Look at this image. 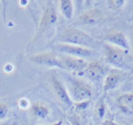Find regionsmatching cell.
<instances>
[{"label": "cell", "mask_w": 133, "mask_h": 125, "mask_svg": "<svg viewBox=\"0 0 133 125\" xmlns=\"http://www.w3.org/2000/svg\"><path fill=\"white\" fill-rule=\"evenodd\" d=\"M0 125H1V124H0Z\"/></svg>", "instance_id": "484cf974"}, {"label": "cell", "mask_w": 133, "mask_h": 125, "mask_svg": "<svg viewBox=\"0 0 133 125\" xmlns=\"http://www.w3.org/2000/svg\"><path fill=\"white\" fill-rule=\"evenodd\" d=\"M48 82L50 85L51 93H53L55 100L57 101V103L61 105V108L64 111H69L72 109L74 103L70 98V95H69L68 88H66L64 82L61 80V77L56 73H51L48 77Z\"/></svg>", "instance_id": "277c9868"}, {"label": "cell", "mask_w": 133, "mask_h": 125, "mask_svg": "<svg viewBox=\"0 0 133 125\" xmlns=\"http://www.w3.org/2000/svg\"><path fill=\"white\" fill-rule=\"evenodd\" d=\"M101 125H123V124L117 123V122H116L115 119H112V118H109V119H104V121L102 122Z\"/></svg>", "instance_id": "44dd1931"}, {"label": "cell", "mask_w": 133, "mask_h": 125, "mask_svg": "<svg viewBox=\"0 0 133 125\" xmlns=\"http://www.w3.org/2000/svg\"><path fill=\"white\" fill-rule=\"evenodd\" d=\"M57 42L87 47V48L96 49V50L99 47V43L95 37H92L87 32L75 27V26H68V27L63 28L57 35Z\"/></svg>", "instance_id": "6da1fadb"}, {"label": "cell", "mask_w": 133, "mask_h": 125, "mask_svg": "<svg viewBox=\"0 0 133 125\" xmlns=\"http://www.w3.org/2000/svg\"><path fill=\"white\" fill-rule=\"evenodd\" d=\"M126 55L127 53L124 51L123 49L103 42V58H104L103 61L108 65H112L116 69L126 70L127 69Z\"/></svg>", "instance_id": "5b68a950"}, {"label": "cell", "mask_w": 133, "mask_h": 125, "mask_svg": "<svg viewBox=\"0 0 133 125\" xmlns=\"http://www.w3.org/2000/svg\"><path fill=\"white\" fill-rule=\"evenodd\" d=\"M58 9L66 20H71L74 18L75 5H74V1H71V0H60L58 1Z\"/></svg>", "instance_id": "2e32d148"}, {"label": "cell", "mask_w": 133, "mask_h": 125, "mask_svg": "<svg viewBox=\"0 0 133 125\" xmlns=\"http://www.w3.org/2000/svg\"><path fill=\"white\" fill-rule=\"evenodd\" d=\"M60 60L61 63L63 65V70H69V71L76 73V74H82L84 71V69L88 65V61L84 58H79V57H75V56H69L64 55V54H61Z\"/></svg>", "instance_id": "7c38bea8"}, {"label": "cell", "mask_w": 133, "mask_h": 125, "mask_svg": "<svg viewBox=\"0 0 133 125\" xmlns=\"http://www.w3.org/2000/svg\"><path fill=\"white\" fill-rule=\"evenodd\" d=\"M30 116L33 119L36 121H43V119L48 118L51 114V110L46 103L43 102H33L29 108Z\"/></svg>", "instance_id": "5bb4252c"}, {"label": "cell", "mask_w": 133, "mask_h": 125, "mask_svg": "<svg viewBox=\"0 0 133 125\" xmlns=\"http://www.w3.org/2000/svg\"><path fill=\"white\" fill-rule=\"evenodd\" d=\"M109 70H110L109 69V65L106 64L104 61L94 60L88 63L87 68H85L84 71L81 75L87 77L89 81L98 83V82L103 81L104 77H105L106 74L109 73Z\"/></svg>", "instance_id": "52a82bcc"}, {"label": "cell", "mask_w": 133, "mask_h": 125, "mask_svg": "<svg viewBox=\"0 0 133 125\" xmlns=\"http://www.w3.org/2000/svg\"><path fill=\"white\" fill-rule=\"evenodd\" d=\"M9 116V107L6 102L0 101V122L7 119Z\"/></svg>", "instance_id": "d6986e66"}, {"label": "cell", "mask_w": 133, "mask_h": 125, "mask_svg": "<svg viewBox=\"0 0 133 125\" xmlns=\"http://www.w3.org/2000/svg\"><path fill=\"white\" fill-rule=\"evenodd\" d=\"M29 4V1H28V0H20V1H19V5H20V6H23V7H26L27 6V5Z\"/></svg>", "instance_id": "603a6c76"}, {"label": "cell", "mask_w": 133, "mask_h": 125, "mask_svg": "<svg viewBox=\"0 0 133 125\" xmlns=\"http://www.w3.org/2000/svg\"><path fill=\"white\" fill-rule=\"evenodd\" d=\"M125 77H126L125 70L116 69V68L110 69L103 80V91L109 93V91L116 90L125 81Z\"/></svg>", "instance_id": "9c48e42d"}, {"label": "cell", "mask_w": 133, "mask_h": 125, "mask_svg": "<svg viewBox=\"0 0 133 125\" xmlns=\"http://www.w3.org/2000/svg\"><path fill=\"white\" fill-rule=\"evenodd\" d=\"M130 48H131V50L133 51V28L131 30V35H130Z\"/></svg>", "instance_id": "7402d4cb"}, {"label": "cell", "mask_w": 133, "mask_h": 125, "mask_svg": "<svg viewBox=\"0 0 133 125\" xmlns=\"http://www.w3.org/2000/svg\"><path fill=\"white\" fill-rule=\"evenodd\" d=\"M30 104H32V103H30L29 100H27V98H21V100L19 101V107H20L21 109H29Z\"/></svg>", "instance_id": "ffe728a7"}, {"label": "cell", "mask_w": 133, "mask_h": 125, "mask_svg": "<svg viewBox=\"0 0 133 125\" xmlns=\"http://www.w3.org/2000/svg\"><path fill=\"white\" fill-rule=\"evenodd\" d=\"M29 60H30V62L35 63L37 65H42V67L63 69L60 56L56 53H54V51H41V53H36L30 56Z\"/></svg>", "instance_id": "ba28073f"}, {"label": "cell", "mask_w": 133, "mask_h": 125, "mask_svg": "<svg viewBox=\"0 0 133 125\" xmlns=\"http://www.w3.org/2000/svg\"><path fill=\"white\" fill-rule=\"evenodd\" d=\"M88 125H95V124L92 123V122H89V124H88Z\"/></svg>", "instance_id": "d4e9b609"}, {"label": "cell", "mask_w": 133, "mask_h": 125, "mask_svg": "<svg viewBox=\"0 0 133 125\" xmlns=\"http://www.w3.org/2000/svg\"><path fill=\"white\" fill-rule=\"evenodd\" d=\"M68 91L72 103H81L84 101H91L94 97V88L87 80L77 76L68 77Z\"/></svg>", "instance_id": "3957f363"}, {"label": "cell", "mask_w": 133, "mask_h": 125, "mask_svg": "<svg viewBox=\"0 0 133 125\" xmlns=\"http://www.w3.org/2000/svg\"><path fill=\"white\" fill-rule=\"evenodd\" d=\"M103 42L111 44V46L118 47V48L123 49L126 53H129V50H131L130 40L123 30H111V32H109L108 34H105L103 36Z\"/></svg>", "instance_id": "8fae6325"}, {"label": "cell", "mask_w": 133, "mask_h": 125, "mask_svg": "<svg viewBox=\"0 0 133 125\" xmlns=\"http://www.w3.org/2000/svg\"><path fill=\"white\" fill-rule=\"evenodd\" d=\"M54 49L60 51L61 54L69 56H75V57L79 58H90L96 56L97 50L96 49L87 48V47H81V46H75V44H69V43H61V42H56L54 44Z\"/></svg>", "instance_id": "8992f818"}, {"label": "cell", "mask_w": 133, "mask_h": 125, "mask_svg": "<svg viewBox=\"0 0 133 125\" xmlns=\"http://www.w3.org/2000/svg\"><path fill=\"white\" fill-rule=\"evenodd\" d=\"M106 111H108V105H106L105 97H101L97 100V102L94 105V116L97 121L103 122L106 116Z\"/></svg>", "instance_id": "9a60e30c"}, {"label": "cell", "mask_w": 133, "mask_h": 125, "mask_svg": "<svg viewBox=\"0 0 133 125\" xmlns=\"http://www.w3.org/2000/svg\"><path fill=\"white\" fill-rule=\"evenodd\" d=\"M47 125H63V119H58L57 122H54V123L47 124Z\"/></svg>", "instance_id": "cb8c5ba5"}, {"label": "cell", "mask_w": 133, "mask_h": 125, "mask_svg": "<svg viewBox=\"0 0 133 125\" xmlns=\"http://www.w3.org/2000/svg\"><path fill=\"white\" fill-rule=\"evenodd\" d=\"M58 20V15H57V11L55 8V5L53 1H46L42 8V13L40 16L39 20V25H37L36 32L35 35L33 36V39L30 40V43L33 44L35 42H37L39 40H41L43 36L48 35L51 30L55 28L56 23Z\"/></svg>", "instance_id": "7a4b0ae2"}, {"label": "cell", "mask_w": 133, "mask_h": 125, "mask_svg": "<svg viewBox=\"0 0 133 125\" xmlns=\"http://www.w3.org/2000/svg\"><path fill=\"white\" fill-rule=\"evenodd\" d=\"M126 0H108L106 1V5H108L109 9L115 13H118V12L123 11L125 6H126Z\"/></svg>", "instance_id": "ac0fdd59"}, {"label": "cell", "mask_w": 133, "mask_h": 125, "mask_svg": "<svg viewBox=\"0 0 133 125\" xmlns=\"http://www.w3.org/2000/svg\"><path fill=\"white\" fill-rule=\"evenodd\" d=\"M104 20V13L101 8L94 7L82 12L76 19V23L82 26H95Z\"/></svg>", "instance_id": "30bf717a"}, {"label": "cell", "mask_w": 133, "mask_h": 125, "mask_svg": "<svg viewBox=\"0 0 133 125\" xmlns=\"http://www.w3.org/2000/svg\"><path fill=\"white\" fill-rule=\"evenodd\" d=\"M117 110L124 116H133V93H124L115 100Z\"/></svg>", "instance_id": "4fadbf2b"}, {"label": "cell", "mask_w": 133, "mask_h": 125, "mask_svg": "<svg viewBox=\"0 0 133 125\" xmlns=\"http://www.w3.org/2000/svg\"><path fill=\"white\" fill-rule=\"evenodd\" d=\"M68 121L70 125H88V118L85 117V112H78L71 109L68 114Z\"/></svg>", "instance_id": "e0dca14e"}]
</instances>
